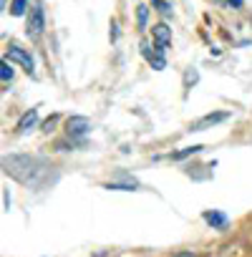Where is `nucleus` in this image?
Here are the masks:
<instances>
[{"label": "nucleus", "instance_id": "obj_14", "mask_svg": "<svg viewBox=\"0 0 252 257\" xmlns=\"http://www.w3.org/2000/svg\"><path fill=\"white\" fill-rule=\"evenodd\" d=\"M197 152H202V147H189V149H184V152L174 154V159H184V157H189V154H197Z\"/></svg>", "mask_w": 252, "mask_h": 257}, {"label": "nucleus", "instance_id": "obj_1", "mask_svg": "<svg viewBox=\"0 0 252 257\" xmlns=\"http://www.w3.org/2000/svg\"><path fill=\"white\" fill-rule=\"evenodd\" d=\"M3 167L11 177H16L23 184H38V179L46 174L48 162L41 157H28V154H18V157H6Z\"/></svg>", "mask_w": 252, "mask_h": 257}, {"label": "nucleus", "instance_id": "obj_2", "mask_svg": "<svg viewBox=\"0 0 252 257\" xmlns=\"http://www.w3.org/2000/svg\"><path fill=\"white\" fill-rule=\"evenodd\" d=\"M46 28V16H43V6L41 3H33L31 8V16H28V26H26V36L28 38H38Z\"/></svg>", "mask_w": 252, "mask_h": 257}, {"label": "nucleus", "instance_id": "obj_12", "mask_svg": "<svg viewBox=\"0 0 252 257\" xmlns=\"http://www.w3.org/2000/svg\"><path fill=\"white\" fill-rule=\"evenodd\" d=\"M0 78H3V83H6V86L13 81V68L8 66V61H6L3 66H0Z\"/></svg>", "mask_w": 252, "mask_h": 257}, {"label": "nucleus", "instance_id": "obj_11", "mask_svg": "<svg viewBox=\"0 0 252 257\" xmlns=\"http://www.w3.org/2000/svg\"><path fill=\"white\" fill-rule=\"evenodd\" d=\"M147 18H149V8L147 6H137V23H139L142 31L147 28Z\"/></svg>", "mask_w": 252, "mask_h": 257}, {"label": "nucleus", "instance_id": "obj_6", "mask_svg": "<svg viewBox=\"0 0 252 257\" xmlns=\"http://www.w3.org/2000/svg\"><path fill=\"white\" fill-rule=\"evenodd\" d=\"M8 58L11 61H16V63H21L28 73H33V58L23 51V48H18V46H11V51H8Z\"/></svg>", "mask_w": 252, "mask_h": 257}, {"label": "nucleus", "instance_id": "obj_3", "mask_svg": "<svg viewBox=\"0 0 252 257\" xmlns=\"http://www.w3.org/2000/svg\"><path fill=\"white\" fill-rule=\"evenodd\" d=\"M91 132V121L86 116H71L68 118V137H83Z\"/></svg>", "mask_w": 252, "mask_h": 257}, {"label": "nucleus", "instance_id": "obj_10", "mask_svg": "<svg viewBox=\"0 0 252 257\" xmlns=\"http://www.w3.org/2000/svg\"><path fill=\"white\" fill-rule=\"evenodd\" d=\"M26 8H28V0H13V3H11V16L21 18L26 13Z\"/></svg>", "mask_w": 252, "mask_h": 257}, {"label": "nucleus", "instance_id": "obj_8", "mask_svg": "<svg viewBox=\"0 0 252 257\" xmlns=\"http://www.w3.org/2000/svg\"><path fill=\"white\" fill-rule=\"evenodd\" d=\"M36 121H38V113H36V108L26 111V113L21 116V121H18V132H21V134H26V132H28V128H31Z\"/></svg>", "mask_w": 252, "mask_h": 257}, {"label": "nucleus", "instance_id": "obj_7", "mask_svg": "<svg viewBox=\"0 0 252 257\" xmlns=\"http://www.w3.org/2000/svg\"><path fill=\"white\" fill-rule=\"evenodd\" d=\"M142 48H144V56H147V61L152 63V68L162 71V68L167 66V61H164V51H162V48H154V51H149V46H147V43H144Z\"/></svg>", "mask_w": 252, "mask_h": 257}, {"label": "nucleus", "instance_id": "obj_5", "mask_svg": "<svg viewBox=\"0 0 252 257\" xmlns=\"http://www.w3.org/2000/svg\"><path fill=\"white\" fill-rule=\"evenodd\" d=\"M227 118H229V113H209V116L194 121V123L189 126V132H204V128H209V126H214V123H219V121H227Z\"/></svg>", "mask_w": 252, "mask_h": 257}, {"label": "nucleus", "instance_id": "obj_15", "mask_svg": "<svg viewBox=\"0 0 252 257\" xmlns=\"http://www.w3.org/2000/svg\"><path fill=\"white\" fill-rule=\"evenodd\" d=\"M227 3H229L232 8H242V3H244V0H227Z\"/></svg>", "mask_w": 252, "mask_h": 257}, {"label": "nucleus", "instance_id": "obj_13", "mask_svg": "<svg viewBox=\"0 0 252 257\" xmlns=\"http://www.w3.org/2000/svg\"><path fill=\"white\" fill-rule=\"evenodd\" d=\"M152 3H154V8L162 13V16H169V11H172V6L167 3V0H152Z\"/></svg>", "mask_w": 252, "mask_h": 257}, {"label": "nucleus", "instance_id": "obj_16", "mask_svg": "<svg viewBox=\"0 0 252 257\" xmlns=\"http://www.w3.org/2000/svg\"><path fill=\"white\" fill-rule=\"evenodd\" d=\"M177 257H197V254H192V252H179Z\"/></svg>", "mask_w": 252, "mask_h": 257}, {"label": "nucleus", "instance_id": "obj_4", "mask_svg": "<svg viewBox=\"0 0 252 257\" xmlns=\"http://www.w3.org/2000/svg\"><path fill=\"white\" fill-rule=\"evenodd\" d=\"M152 36H154V41H157V48H162V51H167V46L172 43V28H169L167 23H157V26L152 28Z\"/></svg>", "mask_w": 252, "mask_h": 257}, {"label": "nucleus", "instance_id": "obj_9", "mask_svg": "<svg viewBox=\"0 0 252 257\" xmlns=\"http://www.w3.org/2000/svg\"><path fill=\"white\" fill-rule=\"evenodd\" d=\"M204 219H207L212 227H224V224H227L224 214H219V212H207V214H204Z\"/></svg>", "mask_w": 252, "mask_h": 257}]
</instances>
